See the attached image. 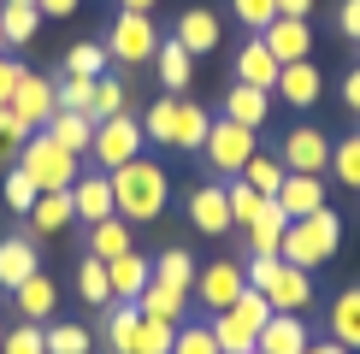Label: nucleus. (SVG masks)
I'll return each mask as SVG.
<instances>
[{
    "label": "nucleus",
    "instance_id": "nucleus-1",
    "mask_svg": "<svg viewBox=\"0 0 360 354\" xmlns=\"http://www.w3.org/2000/svg\"><path fill=\"white\" fill-rule=\"evenodd\" d=\"M207 130H213V112L189 95H166L142 112V136L154 148H172V154H201Z\"/></svg>",
    "mask_w": 360,
    "mask_h": 354
},
{
    "label": "nucleus",
    "instance_id": "nucleus-2",
    "mask_svg": "<svg viewBox=\"0 0 360 354\" xmlns=\"http://www.w3.org/2000/svg\"><path fill=\"white\" fill-rule=\"evenodd\" d=\"M107 177H112V206H118V218H130V225H154V218L166 213L172 177H166V166H154L148 154H136L130 166H118V171H107Z\"/></svg>",
    "mask_w": 360,
    "mask_h": 354
},
{
    "label": "nucleus",
    "instance_id": "nucleus-3",
    "mask_svg": "<svg viewBox=\"0 0 360 354\" xmlns=\"http://www.w3.org/2000/svg\"><path fill=\"white\" fill-rule=\"evenodd\" d=\"M337 242H342V218L331 206H319V213H307V218H290V230H283V242H278V260L302 266V272H319V266L337 254Z\"/></svg>",
    "mask_w": 360,
    "mask_h": 354
},
{
    "label": "nucleus",
    "instance_id": "nucleus-4",
    "mask_svg": "<svg viewBox=\"0 0 360 354\" xmlns=\"http://www.w3.org/2000/svg\"><path fill=\"white\" fill-rule=\"evenodd\" d=\"M18 171H30V183L48 195V189H71L77 183V171H83V159L77 154H65L48 130H36L24 148H18Z\"/></svg>",
    "mask_w": 360,
    "mask_h": 354
},
{
    "label": "nucleus",
    "instance_id": "nucleus-5",
    "mask_svg": "<svg viewBox=\"0 0 360 354\" xmlns=\"http://www.w3.org/2000/svg\"><path fill=\"white\" fill-rule=\"evenodd\" d=\"M272 319V301H266L260 289H243V301L224 307V313H213L207 324H213L219 348L224 354H254V343H260V324Z\"/></svg>",
    "mask_w": 360,
    "mask_h": 354
},
{
    "label": "nucleus",
    "instance_id": "nucleus-6",
    "mask_svg": "<svg viewBox=\"0 0 360 354\" xmlns=\"http://www.w3.org/2000/svg\"><path fill=\"white\" fill-rule=\"evenodd\" d=\"M201 154H207V166H213L219 177H243V166L254 159V130L248 124H231V118H213Z\"/></svg>",
    "mask_w": 360,
    "mask_h": 354
},
{
    "label": "nucleus",
    "instance_id": "nucleus-7",
    "mask_svg": "<svg viewBox=\"0 0 360 354\" xmlns=\"http://www.w3.org/2000/svg\"><path fill=\"white\" fill-rule=\"evenodd\" d=\"M142 118H130V112H118V118H107V124H95V166L101 171H118V166H130V159L142 154Z\"/></svg>",
    "mask_w": 360,
    "mask_h": 354
},
{
    "label": "nucleus",
    "instance_id": "nucleus-8",
    "mask_svg": "<svg viewBox=\"0 0 360 354\" xmlns=\"http://www.w3.org/2000/svg\"><path fill=\"white\" fill-rule=\"evenodd\" d=\"M107 53L124 59V65L154 59V53H160V29H154V18H148V12H118L112 29H107Z\"/></svg>",
    "mask_w": 360,
    "mask_h": 354
},
{
    "label": "nucleus",
    "instance_id": "nucleus-9",
    "mask_svg": "<svg viewBox=\"0 0 360 354\" xmlns=\"http://www.w3.org/2000/svg\"><path fill=\"white\" fill-rule=\"evenodd\" d=\"M243 289H248L243 266H236V260H213V266H201V272H195V289H189V295H201L207 313H224V307L243 301Z\"/></svg>",
    "mask_w": 360,
    "mask_h": 354
},
{
    "label": "nucleus",
    "instance_id": "nucleus-10",
    "mask_svg": "<svg viewBox=\"0 0 360 354\" xmlns=\"http://www.w3.org/2000/svg\"><path fill=\"white\" fill-rule=\"evenodd\" d=\"M283 171H313V177H325V171H331V136L313 130V124H295L290 136H283Z\"/></svg>",
    "mask_w": 360,
    "mask_h": 354
},
{
    "label": "nucleus",
    "instance_id": "nucleus-11",
    "mask_svg": "<svg viewBox=\"0 0 360 354\" xmlns=\"http://www.w3.org/2000/svg\"><path fill=\"white\" fill-rule=\"evenodd\" d=\"M53 107H59L53 83H48V77H36V71H24V83L12 88V100H6V112L18 118V124H30V130H48Z\"/></svg>",
    "mask_w": 360,
    "mask_h": 354
},
{
    "label": "nucleus",
    "instance_id": "nucleus-12",
    "mask_svg": "<svg viewBox=\"0 0 360 354\" xmlns=\"http://www.w3.org/2000/svg\"><path fill=\"white\" fill-rule=\"evenodd\" d=\"M266 301H272V313H307V301H313V272H302V266H290V260H278V272L266 277Z\"/></svg>",
    "mask_w": 360,
    "mask_h": 354
},
{
    "label": "nucleus",
    "instance_id": "nucleus-13",
    "mask_svg": "<svg viewBox=\"0 0 360 354\" xmlns=\"http://www.w3.org/2000/svg\"><path fill=\"white\" fill-rule=\"evenodd\" d=\"M189 225L201 236H231L236 218H231V195H224V183H201L189 195Z\"/></svg>",
    "mask_w": 360,
    "mask_h": 354
},
{
    "label": "nucleus",
    "instance_id": "nucleus-14",
    "mask_svg": "<svg viewBox=\"0 0 360 354\" xmlns=\"http://www.w3.org/2000/svg\"><path fill=\"white\" fill-rule=\"evenodd\" d=\"M260 41L272 48L278 65H295V59L313 53V24H307V18H272V24L260 29Z\"/></svg>",
    "mask_w": 360,
    "mask_h": 354
},
{
    "label": "nucleus",
    "instance_id": "nucleus-15",
    "mask_svg": "<svg viewBox=\"0 0 360 354\" xmlns=\"http://www.w3.org/2000/svg\"><path fill=\"white\" fill-rule=\"evenodd\" d=\"M71 206H77L83 225H101V218H112V177L107 171H77V183H71Z\"/></svg>",
    "mask_w": 360,
    "mask_h": 354
},
{
    "label": "nucleus",
    "instance_id": "nucleus-16",
    "mask_svg": "<svg viewBox=\"0 0 360 354\" xmlns=\"http://www.w3.org/2000/svg\"><path fill=\"white\" fill-rule=\"evenodd\" d=\"M313 343V331H307V319L302 313H272L260 324V343H254V354H302Z\"/></svg>",
    "mask_w": 360,
    "mask_h": 354
},
{
    "label": "nucleus",
    "instance_id": "nucleus-17",
    "mask_svg": "<svg viewBox=\"0 0 360 354\" xmlns=\"http://www.w3.org/2000/svg\"><path fill=\"white\" fill-rule=\"evenodd\" d=\"M272 95H278V100H290V107H319V95H325L319 65H313V59H295V65H283V71H278V83H272Z\"/></svg>",
    "mask_w": 360,
    "mask_h": 354
},
{
    "label": "nucleus",
    "instance_id": "nucleus-18",
    "mask_svg": "<svg viewBox=\"0 0 360 354\" xmlns=\"http://www.w3.org/2000/svg\"><path fill=\"white\" fill-rule=\"evenodd\" d=\"M290 218H307V213H319L325 206V177H313V171H283V183H278V195H272Z\"/></svg>",
    "mask_w": 360,
    "mask_h": 354
},
{
    "label": "nucleus",
    "instance_id": "nucleus-19",
    "mask_svg": "<svg viewBox=\"0 0 360 354\" xmlns=\"http://www.w3.org/2000/svg\"><path fill=\"white\" fill-rule=\"evenodd\" d=\"M48 136L65 148V154H89V148H95V118L89 112H71V107H53V118H48Z\"/></svg>",
    "mask_w": 360,
    "mask_h": 354
},
{
    "label": "nucleus",
    "instance_id": "nucleus-20",
    "mask_svg": "<svg viewBox=\"0 0 360 354\" xmlns=\"http://www.w3.org/2000/svg\"><path fill=\"white\" fill-rule=\"evenodd\" d=\"M30 272H41V254L30 236H0V289H18Z\"/></svg>",
    "mask_w": 360,
    "mask_h": 354
},
{
    "label": "nucleus",
    "instance_id": "nucleus-21",
    "mask_svg": "<svg viewBox=\"0 0 360 354\" xmlns=\"http://www.w3.org/2000/svg\"><path fill=\"white\" fill-rule=\"evenodd\" d=\"M154 71H160V83H166V95H184V88H189V77H195V53H189L177 36H160Z\"/></svg>",
    "mask_w": 360,
    "mask_h": 354
},
{
    "label": "nucleus",
    "instance_id": "nucleus-22",
    "mask_svg": "<svg viewBox=\"0 0 360 354\" xmlns=\"http://www.w3.org/2000/svg\"><path fill=\"white\" fill-rule=\"evenodd\" d=\"M278 59H272V48H266L260 36L254 41H243V53H236V83H248V88H266L272 95V83H278Z\"/></svg>",
    "mask_w": 360,
    "mask_h": 354
},
{
    "label": "nucleus",
    "instance_id": "nucleus-23",
    "mask_svg": "<svg viewBox=\"0 0 360 354\" xmlns=\"http://www.w3.org/2000/svg\"><path fill=\"white\" fill-rule=\"evenodd\" d=\"M148 277H154V266H148L136 248L130 254H118V260H107V284H112V301H136V295L148 289Z\"/></svg>",
    "mask_w": 360,
    "mask_h": 354
},
{
    "label": "nucleus",
    "instance_id": "nucleus-24",
    "mask_svg": "<svg viewBox=\"0 0 360 354\" xmlns=\"http://www.w3.org/2000/svg\"><path fill=\"white\" fill-rule=\"evenodd\" d=\"M12 301H18V313H24V319H36V324H41V319H53V307H59V284H53L48 272H30L24 284L12 289Z\"/></svg>",
    "mask_w": 360,
    "mask_h": 354
},
{
    "label": "nucleus",
    "instance_id": "nucleus-25",
    "mask_svg": "<svg viewBox=\"0 0 360 354\" xmlns=\"http://www.w3.org/2000/svg\"><path fill=\"white\" fill-rule=\"evenodd\" d=\"M248 254H278V242H283V230H290V213H283L278 201H266L260 213L248 218Z\"/></svg>",
    "mask_w": 360,
    "mask_h": 354
},
{
    "label": "nucleus",
    "instance_id": "nucleus-26",
    "mask_svg": "<svg viewBox=\"0 0 360 354\" xmlns=\"http://www.w3.org/2000/svg\"><path fill=\"white\" fill-rule=\"evenodd\" d=\"M71 218H77L71 189H48V195H36V206H30V230H36V236H59Z\"/></svg>",
    "mask_w": 360,
    "mask_h": 354
},
{
    "label": "nucleus",
    "instance_id": "nucleus-27",
    "mask_svg": "<svg viewBox=\"0 0 360 354\" xmlns=\"http://www.w3.org/2000/svg\"><path fill=\"white\" fill-rule=\"evenodd\" d=\"M224 118H231V124H248V130H260L266 118H272V95H266V88H248V83H236L231 95H224Z\"/></svg>",
    "mask_w": 360,
    "mask_h": 354
},
{
    "label": "nucleus",
    "instance_id": "nucleus-28",
    "mask_svg": "<svg viewBox=\"0 0 360 354\" xmlns=\"http://www.w3.org/2000/svg\"><path fill=\"white\" fill-rule=\"evenodd\" d=\"M172 36L184 41L189 53H213V48H219V18H213L207 6H189L184 18H177V29H172Z\"/></svg>",
    "mask_w": 360,
    "mask_h": 354
},
{
    "label": "nucleus",
    "instance_id": "nucleus-29",
    "mask_svg": "<svg viewBox=\"0 0 360 354\" xmlns=\"http://www.w3.org/2000/svg\"><path fill=\"white\" fill-rule=\"evenodd\" d=\"M136 307L148 319H172V324H184L189 319V289H166V284H154L148 277V289L136 295Z\"/></svg>",
    "mask_w": 360,
    "mask_h": 354
},
{
    "label": "nucleus",
    "instance_id": "nucleus-30",
    "mask_svg": "<svg viewBox=\"0 0 360 354\" xmlns=\"http://www.w3.org/2000/svg\"><path fill=\"white\" fill-rule=\"evenodd\" d=\"M130 242H136V236H130V218H101V225H89V254L95 260H118V254H130Z\"/></svg>",
    "mask_w": 360,
    "mask_h": 354
},
{
    "label": "nucleus",
    "instance_id": "nucleus-31",
    "mask_svg": "<svg viewBox=\"0 0 360 354\" xmlns=\"http://www.w3.org/2000/svg\"><path fill=\"white\" fill-rule=\"evenodd\" d=\"M172 336H177V324L172 319H136V331H130V343L124 354H172Z\"/></svg>",
    "mask_w": 360,
    "mask_h": 354
},
{
    "label": "nucleus",
    "instance_id": "nucleus-32",
    "mask_svg": "<svg viewBox=\"0 0 360 354\" xmlns=\"http://www.w3.org/2000/svg\"><path fill=\"white\" fill-rule=\"evenodd\" d=\"M331 336H337L349 354L360 348V289H342L337 301H331Z\"/></svg>",
    "mask_w": 360,
    "mask_h": 354
},
{
    "label": "nucleus",
    "instance_id": "nucleus-33",
    "mask_svg": "<svg viewBox=\"0 0 360 354\" xmlns=\"http://www.w3.org/2000/svg\"><path fill=\"white\" fill-rule=\"evenodd\" d=\"M77 295L89 307H112V284H107V260H95L89 254L83 266H77Z\"/></svg>",
    "mask_w": 360,
    "mask_h": 354
},
{
    "label": "nucleus",
    "instance_id": "nucleus-34",
    "mask_svg": "<svg viewBox=\"0 0 360 354\" xmlns=\"http://www.w3.org/2000/svg\"><path fill=\"white\" fill-rule=\"evenodd\" d=\"M118 112H130V88H124V77H101L89 118H95V124H107V118H118Z\"/></svg>",
    "mask_w": 360,
    "mask_h": 354
},
{
    "label": "nucleus",
    "instance_id": "nucleus-35",
    "mask_svg": "<svg viewBox=\"0 0 360 354\" xmlns=\"http://www.w3.org/2000/svg\"><path fill=\"white\" fill-rule=\"evenodd\" d=\"M154 284H166V289H195V260L184 254V248H166V254L154 260Z\"/></svg>",
    "mask_w": 360,
    "mask_h": 354
},
{
    "label": "nucleus",
    "instance_id": "nucleus-36",
    "mask_svg": "<svg viewBox=\"0 0 360 354\" xmlns=\"http://www.w3.org/2000/svg\"><path fill=\"white\" fill-rule=\"evenodd\" d=\"M65 77H107V41H77V48H65Z\"/></svg>",
    "mask_w": 360,
    "mask_h": 354
},
{
    "label": "nucleus",
    "instance_id": "nucleus-37",
    "mask_svg": "<svg viewBox=\"0 0 360 354\" xmlns=\"http://www.w3.org/2000/svg\"><path fill=\"white\" fill-rule=\"evenodd\" d=\"M36 24H41L36 6H0V41H6V48H24V41L36 36Z\"/></svg>",
    "mask_w": 360,
    "mask_h": 354
},
{
    "label": "nucleus",
    "instance_id": "nucleus-38",
    "mask_svg": "<svg viewBox=\"0 0 360 354\" xmlns=\"http://www.w3.org/2000/svg\"><path fill=\"white\" fill-rule=\"evenodd\" d=\"M101 313H107V348L124 354L130 331H136V319H142V307H136V301H112V307H101Z\"/></svg>",
    "mask_w": 360,
    "mask_h": 354
},
{
    "label": "nucleus",
    "instance_id": "nucleus-39",
    "mask_svg": "<svg viewBox=\"0 0 360 354\" xmlns=\"http://www.w3.org/2000/svg\"><path fill=\"white\" fill-rule=\"evenodd\" d=\"M89 348H95V331L77 319H59L48 331V354H89Z\"/></svg>",
    "mask_w": 360,
    "mask_h": 354
},
{
    "label": "nucleus",
    "instance_id": "nucleus-40",
    "mask_svg": "<svg viewBox=\"0 0 360 354\" xmlns=\"http://www.w3.org/2000/svg\"><path fill=\"white\" fill-rule=\"evenodd\" d=\"M172 354H224L219 348V336H213V324H201V319H184L177 324V336H172Z\"/></svg>",
    "mask_w": 360,
    "mask_h": 354
},
{
    "label": "nucleus",
    "instance_id": "nucleus-41",
    "mask_svg": "<svg viewBox=\"0 0 360 354\" xmlns=\"http://www.w3.org/2000/svg\"><path fill=\"white\" fill-rule=\"evenodd\" d=\"M36 195H41V189L30 183V171L6 166V183H0V201H6V206H12V213H18V218H30V206H36Z\"/></svg>",
    "mask_w": 360,
    "mask_h": 354
},
{
    "label": "nucleus",
    "instance_id": "nucleus-42",
    "mask_svg": "<svg viewBox=\"0 0 360 354\" xmlns=\"http://www.w3.org/2000/svg\"><path fill=\"white\" fill-rule=\"evenodd\" d=\"M224 195H231V218H236V230H243V225H248V218H254V213H260V206H266V201H272V195H260V189H248V183H243V177H231V183H224Z\"/></svg>",
    "mask_w": 360,
    "mask_h": 354
},
{
    "label": "nucleus",
    "instance_id": "nucleus-43",
    "mask_svg": "<svg viewBox=\"0 0 360 354\" xmlns=\"http://www.w3.org/2000/svg\"><path fill=\"white\" fill-rule=\"evenodd\" d=\"M0 354H48V331L36 319L12 324V336H0Z\"/></svg>",
    "mask_w": 360,
    "mask_h": 354
},
{
    "label": "nucleus",
    "instance_id": "nucleus-44",
    "mask_svg": "<svg viewBox=\"0 0 360 354\" xmlns=\"http://www.w3.org/2000/svg\"><path fill=\"white\" fill-rule=\"evenodd\" d=\"M331 171H337L342 189H360V136H342L331 148Z\"/></svg>",
    "mask_w": 360,
    "mask_h": 354
},
{
    "label": "nucleus",
    "instance_id": "nucleus-45",
    "mask_svg": "<svg viewBox=\"0 0 360 354\" xmlns=\"http://www.w3.org/2000/svg\"><path fill=\"white\" fill-rule=\"evenodd\" d=\"M243 183H248V189H260V195H278V183H283V159L254 154L248 166H243Z\"/></svg>",
    "mask_w": 360,
    "mask_h": 354
},
{
    "label": "nucleus",
    "instance_id": "nucleus-46",
    "mask_svg": "<svg viewBox=\"0 0 360 354\" xmlns=\"http://www.w3.org/2000/svg\"><path fill=\"white\" fill-rule=\"evenodd\" d=\"M95 83H101V77H59V83H53V95H59V107L89 112V107H95Z\"/></svg>",
    "mask_w": 360,
    "mask_h": 354
},
{
    "label": "nucleus",
    "instance_id": "nucleus-47",
    "mask_svg": "<svg viewBox=\"0 0 360 354\" xmlns=\"http://www.w3.org/2000/svg\"><path fill=\"white\" fill-rule=\"evenodd\" d=\"M30 136H36V130H30V124H18V118L0 107V166H18V148H24Z\"/></svg>",
    "mask_w": 360,
    "mask_h": 354
},
{
    "label": "nucleus",
    "instance_id": "nucleus-48",
    "mask_svg": "<svg viewBox=\"0 0 360 354\" xmlns=\"http://www.w3.org/2000/svg\"><path fill=\"white\" fill-rule=\"evenodd\" d=\"M231 12H236V18H243V24L254 29V36H260V29L278 18V0H231Z\"/></svg>",
    "mask_w": 360,
    "mask_h": 354
},
{
    "label": "nucleus",
    "instance_id": "nucleus-49",
    "mask_svg": "<svg viewBox=\"0 0 360 354\" xmlns=\"http://www.w3.org/2000/svg\"><path fill=\"white\" fill-rule=\"evenodd\" d=\"M18 83H24V65H18V59H6V53H0V107L12 100V88H18Z\"/></svg>",
    "mask_w": 360,
    "mask_h": 354
},
{
    "label": "nucleus",
    "instance_id": "nucleus-50",
    "mask_svg": "<svg viewBox=\"0 0 360 354\" xmlns=\"http://www.w3.org/2000/svg\"><path fill=\"white\" fill-rule=\"evenodd\" d=\"M337 29L349 41H360V0H342V6H337Z\"/></svg>",
    "mask_w": 360,
    "mask_h": 354
},
{
    "label": "nucleus",
    "instance_id": "nucleus-51",
    "mask_svg": "<svg viewBox=\"0 0 360 354\" xmlns=\"http://www.w3.org/2000/svg\"><path fill=\"white\" fill-rule=\"evenodd\" d=\"M77 6H83V0H36V12H41V18H71Z\"/></svg>",
    "mask_w": 360,
    "mask_h": 354
},
{
    "label": "nucleus",
    "instance_id": "nucleus-52",
    "mask_svg": "<svg viewBox=\"0 0 360 354\" xmlns=\"http://www.w3.org/2000/svg\"><path fill=\"white\" fill-rule=\"evenodd\" d=\"M342 107H349V112H360V65L349 71V77H342Z\"/></svg>",
    "mask_w": 360,
    "mask_h": 354
},
{
    "label": "nucleus",
    "instance_id": "nucleus-53",
    "mask_svg": "<svg viewBox=\"0 0 360 354\" xmlns=\"http://www.w3.org/2000/svg\"><path fill=\"white\" fill-rule=\"evenodd\" d=\"M302 354H349V348H342V343H337V336H313V343H307Z\"/></svg>",
    "mask_w": 360,
    "mask_h": 354
},
{
    "label": "nucleus",
    "instance_id": "nucleus-54",
    "mask_svg": "<svg viewBox=\"0 0 360 354\" xmlns=\"http://www.w3.org/2000/svg\"><path fill=\"white\" fill-rule=\"evenodd\" d=\"M313 0H278V18H307Z\"/></svg>",
    "mask_w": 360,
    "mask_h": 354
},
{
    "label": "nucleus",
    "instance_id": "nucleus-55",
    "mask_svg": "<svg viewBox=\"0 0 360 354\" xmlns=\"http://www.w3.org/2000/svg\"><path fill=\"white\" fill-rule=\"evenodd\" d=\"M160 0H118V12H154Z\"/></svg>",
    "mask_w": 360,
    "mask_h": 354
},
{
    "label": "nucleus",
    "instance_id": "nucleus-56",
    "mask_svg": "<svg viewBox=\"0 0 360 354\" xmlns=\"http://www.w3.org/2000/svg\"><path fill=\"white\" fill-rule=\"evenodd\" d=\"M0 6H36V0H0Z\"/></svg>",
    "mask_w": 360,
    "mask_h": 354
},
{
    "label": "nucleus",
    "instance_id": "nucleus-57",
    "mask_svg": "<svg viewBox=\"0 0 360 354\" xmlns=\"http://www.w3.org/2000/svg\"><path fill=\"white\" fill-rule=\"evenodd\" d=\"M0 53H6V41H0Z\"/></svg>",
    "mask_w": 360,
    "mask_h": 354
}]
</instances>
